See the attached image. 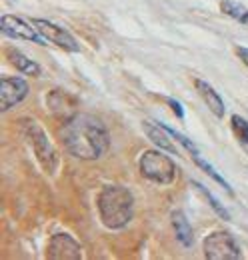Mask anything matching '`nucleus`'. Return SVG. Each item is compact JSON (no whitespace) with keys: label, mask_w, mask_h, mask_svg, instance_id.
Returning <instances> with one entry per match:
<instances>
[{"label":"nucleus","mask_w":248,"mask_h":260,"mask_svg":"<svg viewBox=\"0 0 248 260\" xmlns=\"http://www.w3.org/2000/svg\"><path fill=\"white\" fill-rule=\"evenodd\" d=\"M58 134L68 154L78 160H98L110 148V132L106 124L88 112H76L66 118Z\"/></svg>","instance_id":"f257e3e1"},{"label":"nucleus","mask_w":248,"mask_h":260,"mask_svg":"<svg viewBox=\"0 0 248 260\" xmlns=\"http://www.w3.org/2000/svg\"><path fill=\"white\" fill-rule=\"evenodd\" d=\"M98 216L108 230H122L134 218V196L120 184H108L98 194Z\"/></svg>","instance_id":"f03ea898"},{"label":"nucleus","mask_w":248,"mask_h":260,"mask_svg":"<svg viewBox=\"0 0 248 260\" xmlns=\"http://www.w3.org/2000/svg\"><path fill=\"white\" fill-rule=\"evenodd\" d=\"M22 136L30 144L36 160L46 170V174H54L56 168H58V154H56V148L52 146V142H50L48 134L44 132V128L36 120L24 118L22 120Z\"/></svg>","instance_id":"7ed1b4c3"},{"label":"nucleus","mask_w":248,"mask_h":260,"mask_svg":"<svg viewBox=\"0 0 248 260\" xmlns=\"http://www.w3.org/2000/svg\"><path fill=\"white\" fill-rule=\"evenodd\" d=\"M166 150L162 148H150L144 150L138 158V170L142 174V178H146L148 182L156 184H172V180L176 178V162L164 154Z\"/></svg>","instance_id":"20e7f679"},{"label":"nucleus","mask_w":248,"mask_h":260,"mask_svg":"<svg viewBox=\"0 0 248 260\" xmlns=\"http://www.w3.org/2000/svg\"><path fill=\"white\" fill-rule=\"evenodd\" d=\"M202 252L206 260H242L244 252L236 238L226 232V230H216L210 232L202 240Z\"/></svg>","instance_id":"39448f33"},{"label":"nucleus","mask_w":248,"mask_h":260,"mask_svg":"<svg viewBox=\"0 0 248 260\" xmlns=\"http://www.w3.org/2000/svg\"><path fill=\"white\" fill-rule=\"evenodd\" d=\"M0 32L8 38H16V40H26V42H36L40 46L48 44L46 38L36 30L34 24H28L24 18H18L14 14H2L0 16Z\"/></svg>","instance_id":"423d86ee"},{"label":"nucleus","mask_w":248,"mask_h":260,"mask_svg":"<svg viewBox=\"0 0 248 260\" xmlns=\"http://www.w3.org/2000/svg\"><path fill=\"white\" fill-rule=\"evenodd\" d=\"M32 24L36 26L38 32L46 38V42L58 46V48L66 50V52H80V44H78V40L68 32L64 26L54 24V22H50V20H46V18H34Z\"/></svg>","instance_id":"0eeeda50"},{"label":"nucleus","mask_w":248,"mask_h":260,"mask_svg":"<svg viewBox=\"0 0 248 260\" xmlns=\"http://www.w3.org/2000/svg\"><path fill=\"white\" fill-rule=\"evenodd\" d=\"M46 258L80 260L82 258V246L78 244V240L72 234H68V232H56V234H52V238L48 242Z\"/></svg>","instance_id":"6e6552de"},{"label":"nucleus","mask_w":248,"mask_h":260,"mask_svg":"<svg viewBox=\"0 0 248 260\" xmlns=\"http://www.w3.org/2000/svg\"><path fill=\"white\" fill-rule=\"evenodd\" d=\"M28 96V82L20 76H8L0 80V112H8Z\"/></svg>","instance_id":"1a4fd4ad"},{"label":"nucleus","mask_w":248,"mask_h":260,"mask_svg":"<svg viewBox=\"0 0 248 260\" xmlns=\"http://www.w3.org/2000/svg\"><path fill=\"white\" fill-rule=\"evenodd\" d=\"M142 130L146 132V136L150 138V142L154 144L156 148H162L170 154H178V148L172 144V134L166 130L164 124H158L156 120H144L142 122Z\"/></svg>","instance_id":"9d476101"},{"label":"nucleus","mask_w":248,"mask_h":260,"mask_svg":"<svg viewBox=\"0 0 248 260\" xmlns=\"http://www.w3.org/2000/svg\"><path fill=\"white\" fill-rule=\"evenodd\" d=\"M194 88H196V92L200 94V98L204 100V104L210 108V112H212L214 116H218V118H222L224 112H226L224 100H222V96L212 88V84H208V82L202 80V78H196V80H194Z\"/></svg>","instance_id":"9b49d317"},{"label":"nucleus","mask_w":248,"mask_h":260,"mask_svg":"<svg viewBox=\"0 0 248 260\" xmlns=\"http://www.w3.org/2000/svg\"><path fill=\"white\" fill-rule=\"evenodd\" d=\"M6 58L20 74H28V76H40L42 74V66L30 60L26 54H22L16 48H6Z\"/></svg>","instance_id":"f8f14e48"},{"label":"nucleus","mask_w":248,"mask_h":260,"mask_svg":"<svg viewBox=\"0 0 248 260\" xmlns=\"http://www.w3.org/2000/svg\"><path fill=\"white\" fill-rule=\"evenodd\" d=\"M170 222H172V228H174L176 240H178L184 248H190L192 242H194V234H192V226H190L188 218L184 216V212H182V210H172Z\"/></svg>","instance_id":"ddd939ff"},{"label":"nucleus","mask_w":248,"mask_h":260,"mask_svg":"<svg viewBox=\"0 0 248 260\" xmlns=\"http://www.w3.org/2000/svg\"><path fill=\"white\" fill-rule=\"evenodd\" d=\"M190 158H192V162L196 164V166H198V168H200V170H202V172H204L206 176H210V178H212V180L216 182L218 186H222V188H224V190H226L228 194H232V188H230V184H228V182H226V180H224V178H222V176L218 174L216 168H214L212 164L206 162V160L202 158L200 150H198V152H192V154H190Z\"/></svg>","instance_id":"4468645a"},{"label":"nucleus","mask_w":248,"mask_h":260,"mask_svg":"<svg viewBox=\"0 0 248 260\" xmlns=\"http://www.w3.org/2000/svg\"><path fill=\"white\" fill-rule=\"evenodd\" d=\"M190 186H192V188H194L198 194H200L202 198H204V200H206V202H208V206H210V208L216 212V214L220 216V218H222V220H230V214H228V210H226V208H224V206L218 202L216 196L210 194V190H208L204 184H200V182H196V180H190Z\"/></svg>","instance_id":"2eb2a0df"},{"label":"nucleus","mask_w":248,"mask_h":260,"mask_svg":"<svg viewBox=\"0 0 248 260\" xmlns=\"http://www.w3.org/2000/svg\"><path fill=\"white\" fill-rule=\"evenodd\" d=\"M230 126H232V132L236 134V138L242 144H248V120H244L238 114H232L230 116Z\"/></svg>","instance_id":"dca6fc26"},{"label":"nucleus","mask_w":248,"mask_h":260,"mask_svg":"<svg viewBox=\"0 0 248 260\" xmlns=\"http://www.w3.org/2000/svg\"><path fill=\"white\" fill-rule=\"evenodd\" d=\"M220 10H222L224 14H228V16H232V18H240V16L246 12V8H244L242 4L232 2V0H222V2H220Z\"/></svg>","instance_id":"f3484780"},{"label":"nucleus","mask_w":248,"mask_h":260,"mask_svg":"<svg viewBox=\"0 0 248 260\" xmlns=\"http://www.w3.org/2000/svg\"><path fill=\"white\" fill-rule=\"evenodd\" d=\"M166 130H168V132L172 134V138H174V140H178V142H180V144L184 146V148L188 150V152H190V154H192V152H198V148H196V146L192 144V140H190L188 136H184V134H180L178 130L170 128V126H166Z\"/></svg>","instance_id":"a211bd4d"},{"label":"nucleus","mask_w":248,"mask_h":260,"mask_svg":"<svg viewBox=\"0 0 248 260\" xmlns=\"http://www.w3.org/2000/svg\"><path fill=\"white\" fill-rule=\"evenodd\" d=\"M166 104H170V108H172V112L182 120L184 118V108H182V104L178 102V100H174V98H166Z\"/></svg>","instance_id":"6ab92c4d"},{"label":"nucleus","mask_w":248,"mask_h":260,"mask_svg":"<svg viewBox=\"0 0 248 260\" xmlns=\"http://www.w3.org/2000/svg\"><path fill=\"white\" fill-rule=\"evenodd\" d=\"M234 50H236V56L248 66V48H244V46H236Z\"/></svg>","instance_id":"aec40b11"},{"label":"nucleus","mask_w":248,"mask_h":260,"mask_svg":"<svg viewBox=\"0 0 248 260\" xmlns=\"http://www.w3.org/2000/svg\"><path fill=\"white\" fill-rule=\"evenodd\" d=\"M238 20H240V22H242V24H244V26L248 28V8H246V12H244V14H242Z\"/></svg>","instance_id":"412c9836"},{"label":"nucleus","mask_w":248,"mask_h":260,"mask_svg":"<svg viewBox=\"0 0 248 260\" xmlns=\"http://www.w3.org/2000/svg\"><path fill=\"white\" fill-rule=\"evenodd\" d=\"M244 148H246V150H248V144H244Z\"/></svg>","instance_id":"4be33fe9"}]
</instances>
